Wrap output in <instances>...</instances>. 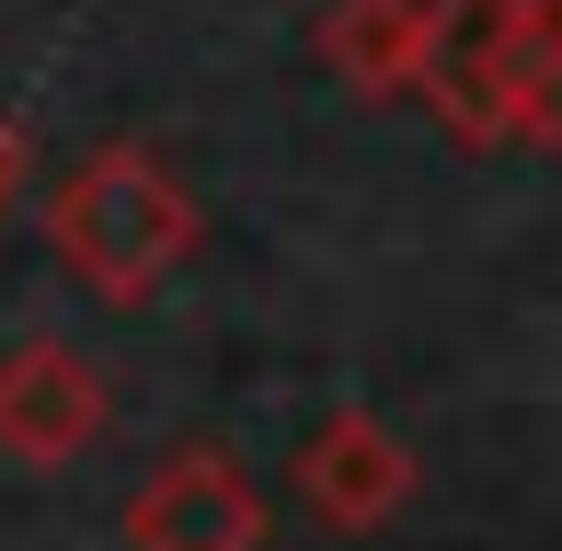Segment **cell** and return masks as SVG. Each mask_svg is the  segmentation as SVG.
<instances>
[{"label":"cell","mask_w":562,"mask_h":551,"mask_svg":"<svg viewBox=\"0 0 562 551\" xmlns=\"http://www.w3.org/2000/svg\"><path fill=\"white\" fill-rule=\"evenodd\" d=\"M195 241H207V207H195V184L149 138H104L46 184V254L104 311H149L195 265Z\"/></svg>","instance_id":"1"},{"label":"cell","mask_w":562,"mask_h":551,"mask_svg":"<svg viewBox=\"0 0 562 551\" xmlns=\"http://www.w3.org/2000/svg\"><path fill=\"white\" fill-rule=\"evenodd\" d=\"M414 92L459 149H562V0H425Z\"/></svg>","instance_id":"2"},{"label":"cell","mask_w":562,"mask_h":551,"mask_svg":"<svg viewBox=\"0 0 562 551\" xmlns=\"http://www.w3.org/2000/svg\"><path fill=\"white\" fill-rule=\"evenodd\" d=\"M104 368L81 357L69 334H23L0 345V460L23 471H69L92 437H104Z\"/></svg>","instance_id":"3"},{"label":"cell","mask_w":562,"mask_h":551,"mask_svg":"<svg viewBox=\"0 0 562 551\" xmlns=\"http://www.w3.org/2000/svg\"><path fill=\"white\" fill-rule=\"evenodd\" d=\"M126 551H265V494L218 437H195L126 494Z\"/></svg>","instance_id":"4"},{"label":"cell","mask_w":562,"mask_h":551,"mask_svg":"<svg viewBox=\"0 0 562 551\" xmlns=\"http://www.w3.org/2000/svg\"><path fill=\"white\" fill-rule=\"evenodd\" d=\"M414 483H425L414 448H402L368 403L322 414V425H311V448H299V494H311V517H322V529H345V540L391 529V517L414 506Z\"/></svg>","instance_id":"5"},{"label":"cell","mask_w":562,"mask_h":551,"mask_svg":"<svg viewBox=\"0 0 562 551\" xmlns=\"http://www.w3.org/2000/svg\"><path fill=\"white\" fill-rule=\"evenodd\" d=\"M311 46H322V69H334L356 104H414V81H425V0H334Z\"/></svg>","instance_id":"6"},{"label":"cell","mask_w":562,"mask_h":551,"mask_svg":"<svg viewBox=\"0 0 562 551\" xmlns=\"http://www.w3.org/2000/svg\"><path fill=\"white\" fill-rule=\"evenodd\" d=\"M12 195H23V127L0 115V218H12Z\"/></svg>","instance_id":"7"}]
</instances>
